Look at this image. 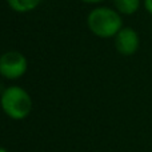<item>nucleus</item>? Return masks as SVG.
Masks as SVG:
<instances>
[{"label":"nucleus","mask_w":152,"mask_h":152,"mask_svg":"<svg viewBox=\"0 0 152 152\" xmlns=\"http://www.w3.org/2000/svg\"><path fill=\"white\" fill-rule=\"evenodd\" d=\"M140 45L137 32L131 27H123L115 36V48L120 55L131 56L136 53Z\"/></svg>","instance_id":"obj_4"},{"label":"nucleus","mask_w":152,"mask_h":152,"mask_svg":"<svg viewBox=\"0 0 152 152\" xmlns=\"http://www.w3.org/2000/svg\"><path fill=\"white\" fill-rule=\"evenodd\" d=\"M113 5L118 12L124 15H132L140 7V0H113Z\"/></svg>","instance_id":"obj_6"},{"label":"nucleus","mask_w":152,"mask_h":152,"mask_svg":"<svg viewBox=\"0 0 152 152\" xmlns=\"http://www.w3.org/2000/svg\"><path fill=\"white\" fill-rule=\"evenodd\" d=\"M40 1H42V0H7L8 5H10L15 12H19V13L34 11L35 8L40 4Z\"/></svg>","instance_id":"obj_5"},{"label":"nucleus","mask_w":152,"mask_h":152,"mask_svg":"<svg viewBox=\"0 0 152 152\" xmlns=\"http://www.w3.org/2000/svg\"><path fill=\"white\" fill-rule=\"evenodd\" d=\"M0 152H7V151H5V148H3L1 145H0Z\"/></svg>","instance_id":"obj_9"},{"label":"nucleus","mask_w":152,"mask_h":152,"mask_svg":"<svg viewBox=\"0 0 152 152\" xmlns=\"http://www.w3.org/2000/svg\"><path fill=\"white\" fill-rule=\"evenodd\" d=\"M0 104L5 115L13 120L26 119L32 110V99L29 94L18 86L8 87L3 91Z\"/></svg>","instance_id":"obj_2"},{"label":"nucleus","mask_w":152,"mask_h":152,"mask_svg":"<svg viewBox=\"0 0 152 152\" xmlns=\"http://www.w3.org/2000/svg\"><path fill=\"white\" fill-rule=\"evenodd\" d=\"M83 3H87V4H96V3H102L104 0H81Z\"/></svg>","instance_id":"obj_8"},{"label":"nucleus","mask_w":152,"mask_h":152,"mask_svg":"<svg viewBox=\"0 0 152 152\" xmlns=\"http://www.w3.org/2000/svg\"><path fill=\"white\" fill-rule=\"evenodd\" d=\"M89 31L103 39L115 37L123 28V20L118 11L108 7H97L89 12L87 18Z\"/></svg>","instance_id":"obj_1"},{"label":"nucleus","mask_w":152,"mask_h":152,"mask_svg":"<svg viewBox=\"0 0 152 152\" xmlns=\"http://www.w3.org/2000/svg\"><path fill=\"white\" fill-rule=\"evenodd\" d=\"M144 7L147 10V12L152 15V0H144Z\"/></svg>","instance_id":"obj_7"},{"label":"nucleus","mask_w":152,"mask_h":152,"mask_svg":"<svg viewBox=\"0 0 152 152\" xmlns=\"http://www.w3.org/2000/svg\"><path fill=\"white\" fill-rule=\"evenodd\" d=\"M28 61L19 51H7L0 56V75L8 80H16L27 72Z\"/></svg>","instance_id":"obj_3"}]
</instances>
